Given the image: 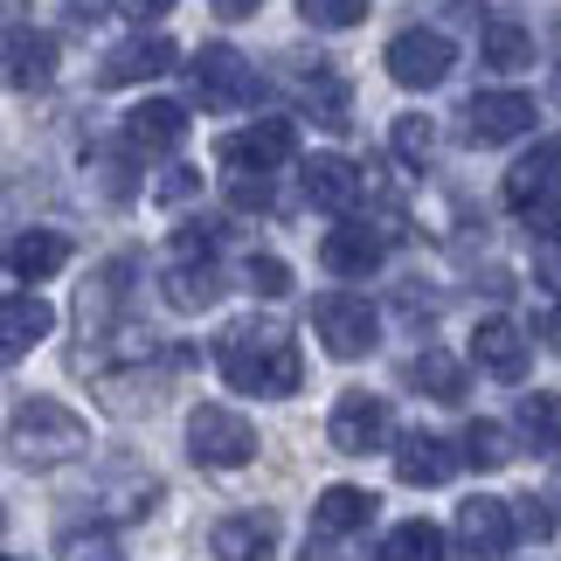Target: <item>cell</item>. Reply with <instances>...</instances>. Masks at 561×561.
Listing matches in <instances>:
<instances>
[{
    "label": "cell",
    "instance_id": "obj_11",
    "mask_svg": "<svg viewBox=\"0 0 561 561\" xmlns=\"http://www.w3.org/2000/svg\"><path fill=\"white\" fill-rule=\"evenodd\" d=\"M291 153H298V133L285 118H256V125H243V133L222 139V167L229 174H256V181H264L271 167H285Z\"/></svg>",
    "mask_w": 561,
    "mask_h": 561
},
{
    "label": "cell",
    "instance_id": "obj_3",
    "mask_svg": "<svg viewBox=\"0 0 561 561\" xmlns=\"http://www.w3.org/2000/svg\"><path fill=\"white\" fill-rule=\"evenodd\" d=\"M506 208L520 215L527 229L554 236V215H561V139H534L527 153L506 167Z\"/></svg>",
    "mask_w": 561,
    "mask_h": 561
},
{
    "label": "cell",
    "instance_id": "obj_31",
    "mask_svg": "<svg viewBox=\"0 0 561 561\" xmlns=\"http://www.w3.org/2000/svg\"><path fill=\"white\" fill-rule=\"evenodd\" d=\"M388 146H396V160H402V167H416V174H423V167L437 160V125L416 118V112H402L396 125H388Z\"/></svg>",
    "mask_w": 561,
    "mask_h": 561
},
{
    "label": "cell",
    "instance_id": "obj_33",
    "mask_svg": "<svg viewBox=\"0 0 561 561\" xmlns=\"http://www.w3.org/2000/svg\"><path fill=\"white\" fill-rule=\"evenodd\" d=\"M298 14L312 28H354V21H368V0H298Z\"/></svg>",
    "mask_w": 561,
    "mask_h": 561
},
{
    "label": "cell",
    "instance_id": "obj_39",
    "mask_svg": "<svg viewBox=\"0 0 561 561\" xmlns=\"http://www.w3.org/2000/svg\"><path fill=\"white\" fill-rule=\"evenodd\" d=\"M541 340H548V347L561 354V306H548V312H541Z\"/></svg>",
    "mask_w": 561,
    "mask_h": 561
},
{
    "label": "cell",
    "instance_id": "obj_14",
    "mask_svg": "<svg viewBox=\"0 0 561 561\" xmlns=\"http://www.w3.org/2000/svg\"><path fill=\"white\" fill-rule=\"evenodd\" d=\"M70 264V236L62 229H14L8 243H0V271L21 277V285H42V277H56Z\"/></svg>",
    "mask_w": 561,
    "mask_h": 561
},
{
    "label": "cell",
    "instance_id": "obj_10",
    "mask_svg": "<svg viewBox=\"0 0 561 561\" xmlns=\"http://www.w3.org/2000/svg\"><path fill=\"white\" fill-rule=\"evenodd\" d=\"M465 125H471V146H513L534 133V98L527 91H479L465 104Z\"/></svg>",
    "mask_w": 561,
    "mask_h": 561
},
{
    "label": "cell",
    "instance_id": "obj_32",
    "mask_svg": "<svg viewBox=\"0 0 561 561\" xmlns=\"http://www.w3.org/2000/svg\"><path fill=\"white\" fill-rule=\"evenodd\" d=\"M160 506V479H118L112 492H104V527L112 520H139V513Z\"/></svg>",
    "mask_w": 561,
    "mask_h": 561
},
{
    "label": "cell",
    "instance_id": "obj_8",
    "mask_svg": "<svg viewBox=\"0 0 561 561\" xmlns=\"http://www.w3.org/2000/svg\"><path fill=\"white\" fill-rule=\"evenodd\" d=\"M327 437H333V450H347V458H368V450H381L388 437H396V416H388L381 396L347 388V396L327 409Z\"/></svg>",
    "mask_w": 561,
    "mask_h": 561
},
{
    "label": "cell",
    "instance_id": "obj_44",
    "mask_svg": "<svg viewBox=\"0 0 561 561\" xmlns=\"http://www.w3.org/2000/svg\"><path fill=\"white\" fill-rule=\"evenodd\" d=\"M554 98H561V83H554Z\"/></svg>",
    "mask_w": 561,
    "mask_h": 561
},
{
    "label": "cell",
    "instance_id": "obj_2",
    "mask_svg": "<svg viewBox=\"0 0 561 561\" xmlns=\"http://www.w3.org/2000/svg\"><path fill=\"white\" fill-rule=\"evenodd\" d=\"M0 444H8V458L21 471H62V465H77L83 450H91V423L56 396H28L8 416V437Z\"/></svg>",
    "mask_w": 561,
    "mask_h": 561
},
{
    "label": "cell",
    "instance_id": "obj_20",
    "mask_svg": "<svg viewBox=\"0 0 561 561\" xmlns=\"http://www.w3.org/2000/svg\"><path fill=\"white\" fill-rule=\"evenodd\" d=\"M160 291H167L174 312H202V306L222 298V264H215V256H174V264L160 271Z\"/></svg>",
    "mask_w": 561,
    "mask_h": 561
},
{
    "label": "cell",
    "instance_id": "obj_40",
    "mask_svg": "<svg viewBox=\"0 0 561 561\" xmlns=\"http://www.w3.org/2000/svg\"><path fill=\"white\" fill-rule=\"evenodd\" d=\"M298 561H347V554H340V541H312V548L298 554Z\"/></svg>",
    "mask_w": 561,
    "mask_h": 561
},
{
    "label": "cell",
    "instance_id": "obj_22",
    "mask_svg": "<svg viewBox=\"0 0 561 561\" xmlns=\"http://www.w3.org/2000/svg\"><path fill=\"white\" fill-rule=\"evenodd\" d=\"M298 112H312V125H347V112H354V91H347V77L333 70V62H312V70H298Z\"/></svg>",
    "mask_w": 561,
    "mask_h": 561
},
{
    "label": "cell",
    "instance_id": "obj_42",
    "mask_svg": "<svg viewBox=\"0 0 561 561\" xmlns=\"http://www.w3.org/2000/svg\"><path fill=\"white\" fill-rule=\"evenodd\" d=\"M0 561H21V554H8V548H0Z\"/></svg>",
    "mask_w": 561,
    "mask_h": 561
},
{
    "label": "cell",
    "instance_id": "obj_28",
    "mask_svg": "<svg viewBox=\"0 0 561 561\" xmlns=\"http://www.w3.org/2000/svg\"><path fill=\"white\" fill-rule=\"evenodd\" d=\"M450 541H444V527H430V520H402V527H388V541L375 548V561H444Z\"/></svg>",
    "mask_w": 561,
    "mask_h": 561
},
{
    "label": "cell",
    "instance_id": "obj_37",
    "mask_svg": "<svg viewBox=\"0 0 561 561\" xmlns=\"http://www.w3.org/2000/svg\"><path fill=\"white\" fill-rule=\"evenodd\" d=\"M112 8H118L125 21H160L167 8H174V0H112Z\"/></svg>",
    "mask_w": 561,
    "mask_h": 561
},
{
    "label": "cell",
    "instance_id": "obj_23",
    "mask_svg": "<svg viewBox=\"0 0 561 561\" xmlns=\"http://www.w3.org/2000/svg\"><path fill=\"white\" fill-rule=\"evenodd\" d=\"M319 264H327L333 277H375V271H381V229L340 222L327 243H319Z\"/></svg>",
    "mask_w": 561,
    "mask_h": 561
},
{
    "label": "cell",
    "instance_id": "obj_24",
    "mask_svg": "<svg viewBox=\"0 0 561 561\" xmlns=\"http://www.w3.org/2000/svg\"><path fill=\"white\" fill-rule=\"evenodd\" d=\"M8 77L21 83V91H42V83L56 77V35L14 28V42H8Z\"/></svg>",
    "mask_w": 561,
    "mask_h": 561
},
{
    "label": "cell",
    "instance_id": "obj_29",
    "mask_svg": "<svg viewBox=\"0 0 561 561\" xmlns=\"http://www.w3.org/2000/svg\"><path fill=\"white\" fill-rule=\"evenodd\" d=\"M409 388H423V396H437V402H465V360L430 347V354L409 360Z\"/></svg>",
    "mask_w": 561,
    "mask_h": 561
},
{
    "label": "cell",
    "instance_id": "obj_15",
    "mask_svg": "<svg viewBox=\"0 0 561 561\" xmlns=\"http://www.w3.org/2000/svg\"><path fill=\"white\" fill-rule=\"evenodd\" d=\"M298 187H306V202L319 215H347L360 194H368V181H360V167L347 153H312L306 160V174H298Z\"/></svg>",
    "mask_w": 561,
    "mask_h": 561
},
{
    "label": "cell",
    "instance_id": "obj_35",
    "mask_svg": "<svg viewBox=\"0 0 561 561\" xmlns=\"http://www.w3.org/2000/svg\"><path fill=\"white\" fill-rule=\"evenodd\" d=\"M194 194H202V174H194V167H174V174L160 181V202H167V208H181V202H194Z\"/></svg>",
    "mask_w": 561,
    "mask_h": 561
},
{
    "label": "cell",
    "instance_id": "obj_30",
    "mask_svg": "<svg viewBox=\"0 0 561 561\" xmlns=\"http://www.w3.org/2000/svg\"><path fill=\"white\" fill-rule=\"evenodd\" d=\"M458 458H465V465H479V471H500V465L513 458V437H506V423H492V416L465 423V444H458Z\"/></svg>",
    "mask_w": 561,
    "mask_h": 561
},
{
    "label": "cell",
    "instance_id": "obj_16",
    "mask_svg": "<svg viewBox=\"0 0 561 561\" xmlns=\"http://www.w3.org/2000/svg\"><path fill=\"white\" fill-rule=\"evenodd\" d=\"M167 70H174V42H167V35H146V28H139L133 42H118V49L98 62V83H104V91H125V83L167 77Z\"/></svg>",
    "mask_w": 561,
    "mask_h": 561
},
{
    "label": "cell",
    "instance_id": "obj_17",
    "mask_svg": "<svg viewBox=\"0 0 561 561\" xmlns=\"http://www.w3.org/2000/svg\"><path fill=\"white\" fill-rule=\"evenodd\" d=\"M396 479L402 485H450L458 479V444H444L437 430H409V437L396 444Z\"/></svg>",
    "mask_w": 561,
    "mask_h": 561
},
{
    "label": "cell",
    "instance_id": "obj_38",
    "mask_svg": "<svg viewBox=\"0 0 561 561\" xmlns=\"http://www.w3.org/2000/svg\"><path fill=\"white\" fill-rule=\"evenodd\" d=\"M208 8L222 14V21H243V14H256V8H264V0H208Z\"/></svg>",
    "mask_w": 561,
    "mask_h": 561
},
{
    "label": "cell",
    "instance_id": "obj_43",
    "mask_svg": "<svg viewBox=\"0 0 561 561\" xmlns=\"http://www.w3.org/2000/svg\"><path fill=\"white\" fill-rule=\"evenodd\" d=\"M554 500H561V485H554Z\"/></svg>",
    "mask_w": 561,
    "mask_h": 561
},
{
    "label": "cell",
    "instance_id": "obj_34",
    "mask_svg": "<svg viewBox=\"0 0 561 561\" xmlns=\"http://www.w3.org/2000/svg\"><path fill=\"white\" fill-rule=\"evenodd\" d=\"M243 285L264 291V298H285L291 291V271L277 264V256H250V264H243Z\"/></svg>",
    "mask_w": 561,
    "mask_h": 561
},
{
    "label": "cell",
    "instance_id": "obj_4",
    "mask_svg": "<svg viewBox=\"0 0 561 561\" xmlns=\"http://www.w3.org/2000/svg\"><path fill=\"white\" fill-rule=\"evenodd\" d=\"M187 458L208 465V471H243L256 458V423L243 409H222V402H202L187 416Z\"/></svg>",
    "mask_w": 561,
    "mask_h": 561
},
{
    "label": "cell",
    "instance_id": "obj_7",
    "mask_svg": "<svg viewBox=\"0 0 561 561\" xmlns=\"http://www.w3.org/2000/svg\"><path fill=\"white\" fill-rule=\"evenodd\" d=\"M513 513H506V500H465L458 506V520H450V554L458 561H506L513 554Z\"/></svg>",
    "mask_w": 561,
    "mask_h": 561
},
{
    "label": "cell",
    "instance_id": "obj_6",
    "mask_svg": "<svg viewBox=\"0 0 561 561\" xmlns=\"http://www.w3.org/2000/svg\"><path fill=\"white\" fill-rule=\"evenodd\" d=\"M312 333L333 360H360V354H375V340H381V312L354 291H333V298L312 306Z\"/></svg>",
    "mask_w": 561,
    "mask_h": 561
},
{
    "label": "cell",
    "instance_id": "obj_1",
    "mask_svg": "<svg viewBox=\"0 0 561 561\" xmlns=\"http://www.w3.org/2000/svg\"><path fill=\"white\" fill-rule=\"evenodd\" d=\"M215 368H222V381L236 388V396H256V402H277V396H298V381H306V354H298V333L285 327V319H236V327H222V340H215Z\"/></svg>",
    "mask_w": 561,
    "mask_h": 561
},
{
    "label": "cell",
    "instance_id": "obj_25",
    "mask_svg": "<svg viewBox=\"0 0 561 561\" xmlns=\"http://www.w3.org/2000/svg\"><path fill=\"white\" fill-rule=\"evenodd\" d=\"M479 49H485V62H492L500 77H513V70H527V62H534V28H527V21L492 14L485 35H479Z\"/></svg>",
    "mask_w": 561,
    "mask_h": 561
},
{
    "label": "cell",
    "instance_id": "obj_27",
    "mask_svg": "<svg viewBox=\"0 0 561 561\" xmlns=\"http://www.w3.org/2000/svg\"><path fill=\"white\" fill-rule=\"evenodd\" d=\"M56 561H125V541L104 520H77L56 534Z\"/></svg>",
    "mask_w": 561,
    "mask_h": 561
},
{
    "label": "cell",
    "instance_id": "obj_21",
    "mask_svg": "<svg viewBox=\"0 0 561 561\" xmlns=\"http://www.w3.org/2000/svg\"><path fill=\"white\" fill-rule=\"evenodd\" d=\"M375 520V492L368 485H327L312 506V534L319 541H347V534H360Z\"/></svg>",
    "mask_w": 561,
    "mask_h": 561
},
{
    "label": "cell",
    "instance_id": "obj_41",
    "mask_svg": "<svg viewBox=\"0 0 561 561\" xmlns=\"http://www.w3.org/2000/svg\"><path fill=\"white\" fill-rule=\"evenodd\" d=\"M70 14H104V0H62Z\"/></svg>",
    "mask_w": 561,
    "mask_h": 561
},
{
    "label": "cell",
    "instance_id": "obj_13",
    "mask_svg": "<svg viewBox=\"0 0 561 561\" xmlns=\"http://www.w3.org/2000/svg\"><path fill=\"white\" fill-rule=\"evenodd\" d=\"M181 139H187V104H174V98H146V104L125 112V146H133L139 160L181 153Z\"/></svg>",
    "mask_w": 561,
    "mask_h": 561
},
{
    "label": "cell",
    "instance_id": "obj_12",
    "mask_svg": "<svg viewBox=\"0 0 561 561\" xmlns=\"http://www.w3.org/2000/svg\"><path fill=\"white\" fill-rule=\"evenodd\" d=\"M471 360H479V375L513 388L534 368V340L520 333V319H479V327H471Z\"/></svg>",
    "mask_w": 561,
    "mask_h": 561
},
{
    "label": "cell",
    "instance_id": "obj_9",
    "mask_svg": "<svg viewBox=\"0 0 561 561\" xmlns=\"http://www.w3.org/2000/svg\"><path fill=\"white\" fill-rule=\"evenodd\" d=\"M450 62H458V42L444 28H409L388 42V77L402 83V91H437L450 77Z\"/></svg>",
    "mask_w": 561,
    "mask_h": 561
},
{
    "label": "cell",
    "instance_id": "obj_18",
    "mask_svg": "<svg viewBox=\"0 0 561 561\" xmlns=\"http://www.w3.org/2000/svg\"><path fill=\"white\" fill-rule=\"evenodd\" d=\"M49 333H56L49 298H0V375H8L21 354H35Z\"/></svg>",
    "mask_w": 561,
    "mask_h": 561
},
{
    "label": "cell",
    "instance_id": "obj_26",
    "mask_svg": "<svg viewBox=\"0 0 561 561\" xmlns=\"http://www.w3.org/2000/svg\"><path fill=\"white\" fill-rule=\"evenodd\" d=\"M513 430H520L527 450H561V396H548V388L520 396V409H513Z\"/></svg>",
    "mask_w": 561,
    "mask_h": 561
},
{
    "label": "cell",
    "instance_id": "obj_36",
    "mask_svg": "<svg viewBox=\"0 0 561 561\" xmlns=\"http://www.w3.org/2000/svg\"><path fill=\"white\" fill-rule=\"evenodd\" d=\"M513 513V534H534V541H548V506L541 500H520V506H506Z\"/></svg>",
    "mask_w": 561,
    "mask_h": 561
},
{
    "label": "cell",
    "instance_id": "obj_5",
    "mask_svg": "<svg viewBox=\"0 0 561 561\" xmlns=\"http://www.w3.org/2000/svg\"><path fill=\"white\" fill-rule=\"evenodd\" d=\"M187 83L202 98V112H243L256 98V62L243 49H229V42H208V49H194Z\"/></svg>",
    "mask_w": 561,
    "mask_h": 561
},
{
    "label": "cell",
    "instance_id": "obj_19",
    "mask_svg": "<svg viewBox=\"0 0 561 561\" xmlns=\"http://www.w3.org/2000/svg\"><path fill=\"white\" fill-rule=\"evenodd\" d=\"M215 561H271L277 554V513H229L208 534Z\"/></svg>",
    "mask_w": 561,
    "mask_h": 561
}]
</instances>
